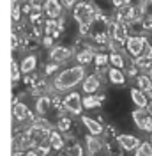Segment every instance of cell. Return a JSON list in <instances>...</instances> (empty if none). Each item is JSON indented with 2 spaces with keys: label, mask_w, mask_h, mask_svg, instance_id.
I'll use <instances>...</instances> for the list:
<instances>
[{
  "label": "cell",
  "mask_w": 152,
  "mask_h": 156,
  "mask_svg": "<svg viewBox=\"0 0 152 156\" xmlns=\"http://www.w3.org/2000/svg\"><path fill=\"white\" fill-rule=\"evenodd\" d=\"M11 73H12V82H18L21 69H19V66L16 64V62H12V64H11Z\"/></svg>",
  "instance_id": "obj_24"
},
{
  "label": "cell",
  "mask_w": 152,
  "mask_h": 156,
  "mask_svg": "<svg viewBox=\"0 0 152 156\" xmlns=\"http://www.w3.org/2000/svg\"><path fill=\"white\" fill-rule=\"evenodd\" d=\"M103 99L105 98L103 96H95V94H87L85 98H83V108H95V107H99L101 103H103Z\"/></svg>",
  "instance_id": "obj_15"
},
{
  "label": "cell",
  "mask_w": 152,
  "mask_h": 156,
  "mask_svg": "<svg viewBox=\"0 0 152 156\" xmlns=\"http://www.w3.org/2000/svg\"><path fill=\"white\" fill-rule=\"evenodd\" d=\"M81 121H83V124L87 126V129H88L90 135L99 136L101 133H103V124H101L99 121H95V119H92V117H87V115L81 117Z\"/></svg>",
  "instance_id": "obj_7"
},
{
  "label": "cell",
  "mask_w": 152,
  "mask_h": 156,
  "mask_svg": "<svg viewBox=\"0 0 152 156\" xmlns=\"http://www.w3.org/2000/svg\"><path fill=\"white\" fill-rule=\"evenodd\" d=\"M149 76H150V80H152V69H150V73H149Z\"/></svg>",
  "instance_id": "obj_36"
},
{
  "label": "cell",
  "mask_w": 152,
  "mask_h": 156,
  "mask_svg": "<svg viewBox=\"0 0 152 156\" xmlns=\"http://www.w3.org/2000/svg\"><path fill=\"white\" fill-rule=\"evenodd\" d=\"M25 156H37V153H36V151H29Z\"/></svg>",
  "instance_id": "obj_35"
},
{
  "label": "cell",
  "mask_w": 152,
  "mask_h": 156,
  "mask_svg": "<svg viewBox=\"0 0 152 156\" xmlns=\"http://www.w3.org/2000/svg\"><path fill=\"white\" fill-rule=\"evenodd\" d=\"M110 62H112V64H113V68H117V69H122L124 66H126L124 57L120 55V53H117V51H113V53L110 55Z\"/></svg>",
  "instance_id": "obj_20"
},
{
  "label": "cell",
  "mask_w": 152,
  "mask_h": 156,
  "mask_svg": "<svg viewBox=\"0 0 152 156\" xmlns=\"http://www.w3.org/2000/svg\"><path fill=\"white\" fill-rule=\"evenodd\" d=\"M136 83H138V89L143 90L145 94H147V92L152 94V80H150V76H147V75H138V76H136Z\"/></svg>",
  "instance_id": "obj_14"
},
{
  "label": "cell",
  "mask_w": 152,
  "mask_h": 156,
  "mask_svg": "<svg viewBox=\"0 0 152 156\" xmlns=\"http://www.w3.org/2000/svg\"><path fill=\"white\" fill-rule=\"evenodd\" d=\"M85 76V68L83 66H76V68H69L66 71H62L57 76V89H71L78 85Z\"/></svg>",
  "instance_id": "obj_1"
},
{
  "label": "cell",
  "mask_w": 152,
  "mask_h": 156,
  "mask_svg": "<svg viewBox=\"0 0 152 156\" xmlns=\"http://www.w3.org/2000/svg\"><path fill=\"white\" fill-rule=\"evenodd\" d=\"M117 142H119V146L122 147L124 151H134V149H138V146H140V138L134 136V135H127V133L119 135L117 136Z\"/></svg>",
  "instance_id": "obj_6"
},
{
  "label": "cell",
  "mask_w": 152,
  "mask_h": 156,
  "mask_svg": "<svg viewBox=\"0 0 152 156\" xmlns=\"http://www.w3.org/2000/svg\"><path fill=\"white\" fill-rule=\"evenodd\" d=\"M108 78H110V82L115 83V85H124L126 83V75L122 73V69L112 68L108 71Z\"/></svg>",
  "instance_id": "obj_13"
},
{
  "label": "cell",
  "mask_w": 152,
  "mask_h": 156,
  "mask_svg": "<svg viewBox=\"0 0 152 156\" xmlns=\"http://www.w3.org/2000/svg\"><path fill=\"white\" fill-rule=\"evenodd\" d=\"M142 27H143L145 30H152V16H150V14L143 16V20H142Z\"/></svg>",
  "instance_id": "obj_26"
},
{
  "label": "cell",
  "mask_w": 152,
  "mask_h": 156,
  "mask_svg": "<svg viewBox=\"0 0 152 156\" xmlns=\"http://www.w3.org/2000/svg\"><path fill=\"white\" fill-rule=\"evenodd\" d=\"M129 92H131V99H133V103L136 105V107L138 108H147L149 101H147V94H145L143 90H140V89H131Z\"/></svg>",
  "instance_id": "obj_11"
},
{
  "label": "cell",
  "mask_w": 152,
  "mask_h": 156,
  "mask_svg": "<svg viewBox=\"0 0 152 156\" xmlns=\"http://www.w3.org/2000/svg\"><path fill=\"white\" fill-rule=\"evenodd\" d=\"M87 149L90 151V154H94V153H99L101 151V142H99V138L94 135L87 136Z\"/></svg>",
  "instance_id": "obj_18"
},
{
  "label": "cell",
  "mask_w": 152,
  "mask_h": 156,
  "mask_svg": "<svg viewBox=\"0 0 152 156\" xmlns=\"http://www.w3.org/2000/svg\"><path fill=\"white\" fill-rule=\"evenodd\" d=\"M131 117L142 131H152V115L147 112V108H136Z\"/></svg>",
  "instance_id": "obj_2"
},
{
  "label": "cell",
  "mask_w": 152,
  "mask_h": 156,
  "mask_svg": "<svg viewBox=\"0 0 152 156\" xmlns=\"http://www.w3.org/2000/svg\"><path fill=\"white\" fill-rule=\"evenodd\" d=\"M58 128H60L62 131H67V129L71 128V121H69L67 117H62V119L58 121Z\"/></svg>",
  "instance_id": "obj_27"
},
{
  "label": "cell",
  "mask_w": 152,
  "mask_h": 156,
  "mask_svg": "<svg viewBox=\"0 0 152 156\" xmlns=\"http://www.w3.org/2000/svg\"><path fill=\"white\" fill-rule=\"evenodd\" d=\"M44 9H46V14L50 18H57L62 12V4L58 0H48L46 4H44Z\"/></svg>",
  "instance_id": "obj_12"
},
{
  "label": "cell",
  "mask_w": 152,
  "mask_h": 156,
  "mask_svg": "<svg viewBox=\"0 0 152 156\" xmlns=\"http://www.w3.org/2000/svg\"><path fill=\"white\" fill-rule=\"evenodd\" d=\"M12 112H14V117H16L18 121H23V119H27V117L30 119V112H29V108L25 107V105H21V103H16Z\"/></svg>",
  "instance_id": "obj_17"
},
{
  "label": "cell",
  "mask_w": 152,
  "mask_h": 156,
  "mask_svg": "<svg viewBox=\"0 0 152 156\" xmlns=\"http://www.w3.org/2000/svg\"><path fill=\"white\" fill-rule=\"evenodd\" d=\"M150 144H152V131H150Z\"/></svg>",
  "instance_id": "obj_37"
},
{
  "label": "cell",
  "mask_w": 152,
  "mask_h": 156,
  "mask_svg": "<svg viewBox=\"0 0 152 156\" xmlns=\"http://www.w3.org/2000/svg\"><path fill=\"white\" fill-rule=\"evenodd\" d=\"M48 105H50V101H48L46 98L37 99V112H39V114H44V112L48 110Z\"/></svg>",
  "instance_id": "obj_23"
},
{
  "label": "cell",
  "mask_w": 152,
  "mask_h": 156,
  "mask_svg": "<svg viewBox=\"0 0 152 156\" xmlns=\"http://www.w3.org/2000/svg\"><path fill=\"white\" fill-rule=\"evenodd\" d=\"M81 154H83V149H81L80 146H74L71 151H69V156H81Z\"/></svg>",
  "instance_id": "obj_29"
},
{
  "label": "cell",
  "mask_w": 152,
  "mask_h": 156,
  "mask_svg": "<svg viewBox=\"0 0 152 156\" xmlns=\"http://www.w3.org/2000/svg\"><path fill=\"white\" fill-rule=\"evenodd\" d=\"M99 85H101L99 76L97 75H90V76H87L83 80V92H87V94H95Z\"/></svg>",
  "instance_id": "obj_9"
},
{
  "label": "cell",
  "mask_w": 152,
  "mask_h": 156,
  "mask_svg": "<svg viewBox=\"0 0 152 156\" xmlns=\"http://www.w3.org/2000/svg\"><path fill=\"white\" fill-rule=\"evenodd\" d=\"M145 43H147V39L143 37V36H131V37L126 41L127 53H129L131 57H134V58L142 57L143 48H145Z\"/></svg>",
  "instance_id": "obj_3"
},
{
  "label": "cell",
  "mask_w": 152,
  "mask_h": 156,
  "mask_svg": "<svg viewBox=\"0 0 152 156\" xmlns=\"http://www.w3.org/2000/svg\"><path fill=\"white\" fill-rule=\"evenodd\" d=\"M92 60H94V55H92V51H90V50H83V51H80V53H78V62H80V64H83V66H85V64H90Z\"/></svg>",
  "instance_id": "obj_19"
},
{
  "label": "cell",
  "mask_w": 152,
  "mask_h": 156,
  "mask_svg": "<svg viewBox=\"0 0 152 156\" xmlns=\"http://www.w3.org/2000/svg\"><path fill=\"white\" fill-rule=\"evenodd\" d=\"M143 9H145L147 14L152 16V0H145V2H143Z\"/></svg>",
  "instance_id": "obj_30"
},
{
  "label": "cell",
  "mask_w": 152,
  "mask_h": 156,
  "mask_svg": "<svg viewBox=\"0 0 152 156\" xmlns=\"http://www.w3.org/2000/svg\"><path fill=\"white\" fill-rule=\"evenodd\" d=\"M150 62L152 60H149V58H145V57H138L136 58V68H140V69H149L150 68Z\"/></svg>",
  "instance_id": "obj_22"
},
{
  "label": "cell",
  "mask_w": 152,
  "mask_h": 156,
  "mask_svg": "<svg viewBox=\"0 0 152 156\" xmlns=\"http://www.w3.org/2000/svg\"><path fill=\"white\" fill-rule=\"evenodd\" d=\"M64 108L69 110L71 114L74 115H80L81 114V108H83V103H81V96L78 92H71L64 98Z\"/></svg>",
  "instance_id": "obj_5"
},
{
  "label": "cell",
  "mask_w": 152,
  "mask_h": 156,
  "mask_svg": "<svg viewBox=\"0 0 152 156\" xmlns=\"http://www.w3.org/2000/svg\"><path fill=\"white\" fill-rule=\"evenodd\" d=\"M142 57H145V58H149V60H152V46L149 44V43H145V48H143Z\"/></svg>",
  "instance_id": "obj_28"
},
{
  "label": "cell",
  "mask_w": 152,
  "mask_h": 156,
  "mask_svg": "<svg viewBox=\"0 0 152 156\" xmlns=\"http://www.w3.org/2000/svg\"><path fill=\"white\" fill-rule=\"evenodd\" d=\"M94 60H95V64H97V66H106V62L110 60V57L105 55V53H99V55H95V57H94Z\"/></svg>",
  "instance_id": "obj_25"
},
{
  "label": "cell",
  "mask_w": 152,
  "mask_h": 156,
  "mask_svg": "<svg viewBox=\"0 0 152 156\" xmlns=\"http://www.w3.org/2000/svg\"><path fill=\"white\" fill-rule=\"evenodd\" d=\"M74 18L81 23V25H90L95 18V12L90 5L87 4H78L74 9Z\"/></svg>",
  "instance_id": "obj_4"
},
{
  "label": "cell",
  "mask_w": 152,
  "mask_h": 156,
  "mask_svg": "<svg viewBox=\"0 0 152 156\" xmlns=\"http://www.w3.org/2000/svg\"><path fill=\"white\" fill-rule=\"evenodd\" d=\"M147 112L152 115V101H149V105H147Z\"/></svg>",
  "instance_id": "obj_34"
},
{
  "label": "cell",
  "mask_w": 152,
  "mask_h": 156,
  "mask_svg": "<svg viewBox=\"0 0 152 156\" xmlns=\"http://www.w3.org/2000/svg\"><path fill=\"white\" fill-rule=\"evenodd\" d=\"M36 62H37V58L34 57V55H30V57H25L21 60V64H19V69H21V73H32L34 69H36Z\"/></svg>",
  "instance_id": "obj_16"
},
{
  "label": "cell",
  "mask_w": 152,
  "mask_h": 156,
  "mask_svg": "<svg viewBox=\"0 0 152 156\" xmlns=\"http://www.w3.org/2000/svg\"><path fill=\"white\" fill-rule=\"evenodd\" d=\"M76 4V0H62V5L64 7H73Z\"/></svg>",
  "instance_id": "obj_31"
},
{
  "label": "cell",
  "mask_w": 152,
  "mask_h": 156,
  "mask_svg": "<svg viewBox=\"0 0 152 156\" xmlns=\"http://www.w3.org/2000/svg\"><path fill=\"white\" fill-rule=\"evenodd\" d=\"M14 20H16V21L19 20V7L18 5H14Z\"/></svg>",
  "instance_id": "obj_32"
},
{
  "label": "cell",
  "mask_w": 152,
  "mask_h": 156,
  "mask_svg": "<svg viewBox=\"0 0 152 156\" xmlns=\"http://www.w3.org/2000/svg\"><path fill=\"white\" fill-rule=\"evenodd\" d=\"M113 39L119 43V44H122V43H126V41L129 39L126 23H122V21H117V23L113 25Z\"/></svg>",
  "instance_id": "obj_8"
},
{
  "label": "cell",
  "mask_w": 152,
  "mask_h": 156,
  "mask_svg": "<svg viewBox=\"0 0 152 156\" xmlns=\"http://www.w3.org/2000/svg\"><path fill=\"white\" fill-rule=\"evenodd\" d=\"M50 142H51L53 149H62L64 147V140H62V136L58 135V133H51L50 135Z\"/></svg>",
  "instance_id": "obj_21"
},
{
  "label": "cell",
  "mask_w": 152,
  "mask_h": 156,
  "mask_svg": "<svg viewBox=\"0 0 152 156\" xmlns=\"http://www.w3.org/2000/svg\"><path fill=\"white\" fill-rule=\"evenodd\" d=\"M112 2H113L115 7H122V4H124V0H112Z\"/></svg>",
  "instance_id": "obj_33"
},
{
  "label": "cell",
  "mask_w": 152,
  "mask_h": 156,
  "mask_svg": "<svg viewBox=\"0 0 152 156\" xmlns=\"http://www.w3.org/2000/svg\"><path fill=\"white\" fill-rule=\"evenodd\" d=\"M71 57V50L66 46H55V48L50 51V58L55 60V62H64Z\"/></svg>",
  "instance_id": "obj_10"
}]
</instances>
